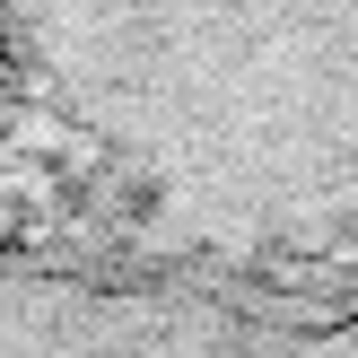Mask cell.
Masks as SVG:
<instances>
[{"instance_id": "cell-1", "label": "cell", "mask_w": 358, "mask_h": 358, "mask_svg": "<svg viewBox=\"0 0 358 358\" xmlns=\"http://www.w3.org/2000/svg\"><path fill=\"white\" fill-rule=\"evenodd\" d=\"M0 358H358V315L201 280H0Z\"/></svg>"}]
</instances>
